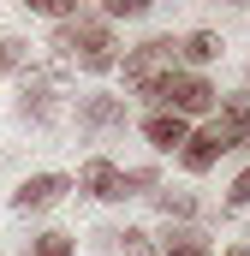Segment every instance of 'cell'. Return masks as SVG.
Here are the masks:
<instances>
[{
  "label": "cell",
  "mask_w": 250,
  "mask_h": 256,
  "mask_svg": "<svg viewBox=\"0 0 250 256\" xmlns=\"http://www.w3.org/2000/svg\"><path fill=\"white\" fill-rule=\"evenodd\" d=\"M30 12H42V18H60V24H72V18H78L84 6H78V0H30Z\"/></svg>",
  "instance_id": "16"
},
{
  "label": "cell",
  "mask_w": 250,
  "mask_h": 256,
  "mask_svg": "<svg viewBox=\"0 0 250 256\" xmlns=\"http://www.w3.org/2000/svg\"><path fill=\"white\" fill-rule=\"evenodd\" d=\"M226 208H250V167L232 179V191H226Z\"/></svg>",
  "instance_id": "19"
},
{
  "label": "cell",
  "mask_w": 250,
  "mask_h": 256,
  "mask_svg": "<svg viewBox=\"0 0 250 256\" xmlns=\"http://www.w3.org/2000/svg\"><path fill=\"white\" fill-rule=\"evenodd\" d=\"M66 191H72L66 173H36V179H24V185L12 191V208H18V214H42V208L66 202Z\"/></svg>",
  "instance_id": "5"
},
{
  "label": "cell",
  "mask_w": 250,
  "mask_h": 256,
  "mask_svg": "<svg viewBox=\"0 0 250 256\" xmlns=\"http://www.w3.org/2000/svg\"><path fill=\"white\" fill-rule=\"evenodd\" d=\"M0 72H24V42L18 36H0Z\"/></svg>",
  "instance_id": "18"
},
{
  "label": "cell",
  "mask_w": 250,
  "mask_h": 256,
  "mask_svg": "<svg viewBox=\"0 0 250 256\" xmlns=\"http://www.w3.org/2000/svg\"><path fill=\"white\" fill-rule=\"evenodd\" d=\"M48 48H54L66 66H78V72H114V66H120V42H114V30H108L102 18H90V12H78L72 24H60Z\"/></svg>",
  "instance_id": "1"
},
{
  "label": "cell",
  "mask_w": 250,
  "mask_h": 256,
  "mask_svg": "<svg viewBox=\"0 0 250 256\" xmlns=\"http://www.w3.org/2000/svg\"><path fill=\"white\" fill-rule=\"evenodd\" d=\"M137 96L155 102V114H179V120H196V114H208V108L220 102V90H214L202 72H161V78L143 84Z\"/></svg>",
  "instance_id": "2"
},
{
  "label": "cell",
  "mask_w": 250,
  "mask_h": 256,
  "mask_svg": "<svg viewBox=\"0 0 250 256\" xmlns=\"http://www.w3.org/2000/svg\"><path fill=\"white\" fill-rule=\"evenodd\" d=\"M179 60L196 72V66H208V60H220V36L214 30H190L185 42H179Z\"/></svg>",
  "instance_id": "12"
},
{
  "label": "cell",
  "mask_w": 250,
  "mask_h": 256,
  "mask_svg": "<svg viewBox=\"0 0 250 256\" xmlns=\"http://www.w3.org/2000/svg\"><path fill=\"white\" fill-rule=\"evenodd\" d=\"M208 131H214L220 155H226V149H250V96H226Z\"/></svg>",
  "instance_id": "6"
},
{
  "label": "cell",
  "mask_w": 250,
  "mask_h": 256,
  "mask_svg": "<svg viewBox=\"0 0 250 256\" xmlns=\"http://www.w3.org/2000/svg\"><path fill=\"white\" fill-rule=\"evenodd\" d=\"M149 196H155V208H161L167 220H179V226H190V214H196V196H190V191H173V185L161 191V185H155Z\"/></svg>",
  "instance_id": "13"
},
{
  "label": "cell",
  "mask_w": 250,
  "mask_h": 256,
  "mask_svg": "<svg viewBox=\"0 0 250 256\" xmlns=\"http://www.w3.org/2000/svg\"><path fill=\"white\" fill-rule=\"evenodd\" d=\"M143 137H149L161 155H173V149H185L190 120H179V114H149V120H143Z\"/></svg>",
  "instance_id": "9"
},
{
  "label": "cell",
  "mask_w": 250,
  "mask_h": 256,
  "mask_svg": "<svg viewBox=\"0 0 250 256\" xmlns=\"http://www.w3.org/2000/svg\"><path fill=\"white\" fill-rule=\"evenodd\" d=\"M78 191H90L96 202H125V167H114V161H84V173H78Z\"/></svg>",
  "instance_id": "7"
},
{
  "label": "cell",
  "mask_w": 250,
  "mask_h": 256,
  "mask_svg": "<svg viewBox=\"0 0 250 256\" xmlns=\"http://www.w3.org/2000/svg\"><path fill=\"white\" fill-rule=\"evenodd\" d=\"M108 238L120 244V256H155V238L143 226H125V232H108Z\"/></svg>",
  "instance_id": "15"
},
{
  "label": "cell",
  "mask_w": 250,
  "mask_h": 256,
  "mask_svg": "<svg viewBox=\"0 0 250 256\" xmlns=\"http://www.w3.org/2000/svg\"><path fill=\"white\" fill-rule=\"evenodd\" d=\"M161 72H179V42H173V36H149V42H137V48L125 54V84H131V90L155 84Z\"/></svg>",
  "instance_id": "4"
},
{
  "label": "cell",
  "mask_w": 250,
  "mask_h": 256,
  "mask_svg": "<svg viewBox=\"0 0 250 256\" xmlns=\"http://www.w3.org/2000/svg\"><path fill=\"white\" fill-rule=\"evenodd\" d=\"M60 90H66V72H60V66H36V72H24L18 120H24V126H54V120H60Z\"/></svg>",
  "instance_id": "3"
},
{
  "label": "cell",
  "mask_w": 250,
  "mask_h": 256,
  "mask_svg": "<svg viewBox=\"0 0 250 256\" xmlns=\"http://www.w3.org/2000/svg\"><path fill=\"white\" fill-rule=\"evenodd\" d=\"M155 256H208V232H196V226H167V238H161Z\"/></svg>",
  "instance_id": "11"
},
{
  "label": "cell",
  "mask_w": 250,
  "mask_h": 256,
  "mask_svg": "<svg viewBox=\"0 0 250 256\" xmlns=\"http://www.w3.org/2000/svg\"><path fill=\"white\" fill-rule=\"evenodd\" d=\"M24 256H78V238L72 232H42V238H30Z\"/></svg>",
  "instance_id": "14"
},
{
  "label": "cell",
  "mask_w": 250,
  "mask_h": 256,
  "mask_svg": "<svg viewBox=\"0 0 250 256\" xmlns=\"http://www.w3.org/2000/svg\"><path fill=\"white\" fill-rule=\"evenodd\" d=\"M78 126H84V131L125 126V102H120V96H84V102H78Z\"/></svg>",
  "instance_id": "8"
},
{
  "label": "cell",
  "mask_w": 250,
  "mask_h": 256,
  "mask_svg": "<svg viewBox=\"0 0 250 256\" xmlns=\"http://www.w3.org/2000/svg\"><path fill=\"white\" fill-rule=\"evenodd\" d=\"M179 161H185V173H208L214 161H220V143H214V131H190L185 149H179Z\"/></svg>",
  "instance_id": "10"
},
{
  "label": "cell",
  "mask_w": 250,
  "mask_h": 256,
  "mask_svg": "<svg viewBox=\"0 0 250 256\" xmlns=\"http://www.w3.org/2000/svg\"><path fill=\"white\" fill-rule=\"evenodd\" d=\"M155 185H161V173H155V167H125V196L155 191Z\"/></svg>",
  "instance_id": "17"
},
{
  "label": "cell",
  "mask_w": 250,
  "mask_h": 256,
  "mask_svg": "<svg viewBox=\"0 0 250 256\" xmlns=\"http://www.w3.org/2000/svg\"><path fill=\"white\" fill-rule=\"evenodd\" d=\"M143 6H149V0H108L102 12H108V18H143Z\"/></svg>",
  "instance_id": "20"
},
{
  "label": "cell",
  "mask_w": 250,
  "mask_h": 256,
  "mask_svg": "<svg viewBox=\"0 0 250 256\" xmlns=\"http://www.w3.org/2000/svg\"><path fill=\"white\" fill-rule=\"evenodd\" d=\"M226 256H250V250H244V244H232V250H226Z\"/></svg>",
  "instance_id": "21"
}]
</instances>
